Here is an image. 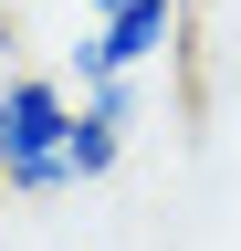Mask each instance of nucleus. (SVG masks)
<instances>
[{
  "label": "nucleus",
  "mask_w": 241,
  "mask_h": 251,
  "mask_svg": "<svg viewBox=\"0 0 241 251\" xmlns=\"http://www.w3.org/2000/svg\"><path fill=\"white\" fill-rule=\"evenodd\" d=\"M74 74H0V199L74 188Z\"/></svg>",
  "instance_id": "f257e3e1"
},
{
  "label": "nucleus",
  "mask_w": 241,
  "mask_h": 251,
  "mask_svg": "<svg viewBox=\"0 0 241 251\" xmlns=\"http://www.w3.org/2000/svg\"><path fill=\"white\" fill-rule=\"evenodd\" d=\"M178 31H189V0H136V11H105V21H84V42L63 52V74H74V94H95V84H136L158 52H178Z\"/></svg>",
  "instance_id": "f03ea898"
},
{
  "label": "nucleus",
  "mask_w": 241,
  "mask_h": 251,
  "mask_svg": "<svg viewBox=\"0 0 241 251\" xmlns=\"http://www.w3.org/2000/svg\"><path fill=\"white\" fill-rule=\"evenodd\" d=\"M126 136H136V84H95V94L74 105V188L115 178V157H126Z\"/></svg>",
  "instance_id": "7ed1b4c3"
}]
</instances>
